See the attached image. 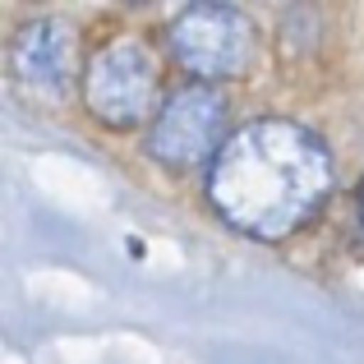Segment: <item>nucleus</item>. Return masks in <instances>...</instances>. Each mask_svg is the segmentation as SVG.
Returning <instances> with one entry per match:
<instances>
[{"mask_svg":"<svg viewBox=\"0 0 364 364\" xmlns=\"http://www.w3.org/2000/svg\"><path fill=\"white\" fill-rule=\"evenodd\" d=\"M9 74L37 102H65L74 83V28L65 18L23 23L9 42Z\"/></svg>","mask_w":364,"mask_h":364,"instance_id":"nucleus-5","label":"nucleus"},{"mask_svg":"<svg viewBox=\"0 0 364 364\" xmlns=\"http://www.w3.org/2000/svg\"><path fill=\"white\" fill-rule=\"evenodd\" d=\"M226 97L213 83H189V88L171 92L166 107L157 111L148 129V152L171 171H189L198 161L213 166L217 152L226 148Z\"/></svg>","mask_w":364,"mask_h":364,"instance_id":"nucleus-4","label":"nucleus"},{"mask_svg":"<svg viewBox=\"0 0 364 364\" xmlns=\"http://www.w3.org/2000/svg\"><path fill=\"white\" fill-rule=\"evenodd\" d=\"M166 42L198 83L245 79L258 60V28L235 5H189L171 23Z\"/></svg>","mask_w":364,"mask_h":364,"instance_id":"nucleus-3","label":"nucleus"},{"mask_svg":"<svg viewBox=\"0 0 364 364\" xmlns=\"http://www.w3.org/2000/svg\"><path fill=\"white\" fill-rule=\"evenodd\" d=\"M157 55L134 33L102 42L83 70V107L111 129H129V124L148 120V111H157Z\"/></svg>","mask_w":364,"mask_h":364,"instance_id":"nucleus-2","label":"nucleus"},{"mask_svg":"<svg viewBox=\"0 0 364 364\" xmlns=\"http://www.w3.org/2000/svg\"><path fill=\"white\" fill-rule=\"evenodd\" d=\"M332 152L295 120H249L208 166L213 208L254 240H282L332 194Z\"/></svg>","mask_w":364,"mask_h":364,"instance_id":"nucleus-1","label":"nucleus"},{"mask_svg":"<svg viewBox=\"0 0 364 364\" xmlns=\"http://www.w3.org/2000/svg\"><path fill=\"white\" fill-rule=\"evenodd\" d=\"M360 231H364V189H360Z\"/></svg>","mask_w":364,"mask_h":364,"instance_id":"nucleus-6","label":"nucleus"}]
</instances>
